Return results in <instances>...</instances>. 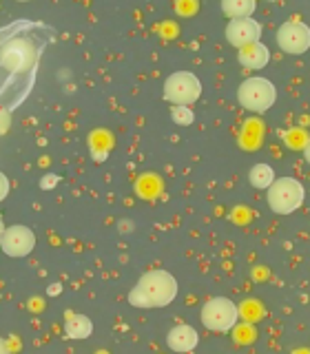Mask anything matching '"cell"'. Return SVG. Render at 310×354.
Instances as JSON below:
<instances>
[{
	"label": "cell",
	"mask_w": 310,
	"mask_h": 354,
	"mask_svg": "<svg viewBox=\"0 0 310 354\" xmlns=\"http://www.w3.org/2000/svg\"><path fill=\"white\" fill-rule=\"evenodd\" d=\"M177 297V279L169 270H149L144 272L138 283L131 288L129 304L133 308L151 310V308H166L173 304Z\"/></svg>",
	"instance_id": "1"
},
{
	"label": "cell",
	"mask_w": 310,
	"mask_h": 354,
	"mask_svg": "<svg viewBox=\"0 0 310 354\" xmlns=\"http://www.w3.org/2000/svg\"><path fill=\"white\" fill-rule=\"evenodd\" d=\"M306 188L295 177H280L268 188H266V199L273 213L277 215H291L304 204Z\"/></svg>",
	"instance_id": "2"
},
{
	"label": "cell",
	"mask_w": 310,
	"mask_h": 354,
	"mask_svg": "<svg viewBox=\"0 0 310 354\" xmlns=\"http://www.w3.org/2000/svg\"><path fill=\"white\" fill-rule=\"evenodd\" d=\"M237 100L246 111H253V113H266V111L275 104L277 88L271 80H266V77L253 75L239 84Z\"/></svg>",
	"instance_id": "3"
},
{
	"label": "cell",
	"mask_w": 310,
	"mask_h": 354,
	"mask_svg": "<svg viewBox=\"0 0 310 354\" xmlns=\"http://www.w3.org/2000/svg\"><path fill=\"white\" fill-rule=\"evenodd\" d=\"M199 319H202L204 328L210 332H230V328H235L237 319H239V310L230 299L213 297L202 306Z\"/></svg>",
	"instance_id": "4"
},
{
	"label": "cell",
	"mask_w": 310,
	"mask_h": 354,
	"mask_svg": "<svg viewBox=\"0 0 310 354\" xmlns=\"http://www.w3.org/2000/svg\"><path fill=\"white\" fill-rule=\"evenodd\" d=\"M199 95H202V82L191 71H177L171 73L164 82V100H169L171 104H195Z\"/></svg>",
	"instance_id": "5"
},
{
	"label": "cell",
	"mask_w": 310,
	"mask_h": 354,
	"mask_svg": "<svg viewBox=\"0 0 310 354\" xmlns=\"http://www.w3.org/2000/svg\"><path fill=\"white\" fill-rule=\"evenodd\" d=\"M277 47L284 53L291 55H302L310 49V27L306 22L299 20H288L277 29Z\"/></svg>",
	"instance_id": "6"
},
{
	"label": "cell",
	"mask_w": 310,
	"mask_h": 354,
	"mask_svg": "<svg viewBox=\"0 0 310 354\" xmlns=\"http://www.w3.org/2000/svg\"><path fill=\"white\" fill-rule=\"evenodd\" d=\"M36 248V235L29 226L14 224L5 228L3 237H0V250H3L7 257H27L31 250Z\"/></svg>",
	"instance_id": "7"
},
{
	"label": "cell",
	"mask_w": 310,
	"mask_h": 354,
	"mask_svg": "<svg viewBox=\"0 0 310 354\" xmlns=\"http://www.w3.org/2000/svg\"><path fill=\"white\" fill-rule=\"evenodd\" d=\"M262 36V25L253 18H232L226 25V40L232 47H246L250 42H257Z\"/></svg>",
	"instance_id": "8"
},
{
	"label": "cell",
	"mask_w": 310,
	"mask_h": 354,
	"mask_svg": "<svg viewBox=\"0 0 310 354\" xmlns=\"http://www.w3.org/2000/svg\"><path fill=\"white\" fill-rule=\"evenodd\" d=\"M199 343V335L193 326L188 324H180L169 330V335H166V346L173 352H191L197 348Z\"/></svg>",
	"instance_id": "9"
},
{
	"label": "cell",
	"mask_w": 310,
	"mask_h": 354,
	"mask_svg": "<svg viewBox=\"0 0 310 354\" xmlns=\"http://www.w3.org/2000/svg\"><path fill=\"white\" fill-rule=\"evenodd\" d=\"M237 60H239L241 66H246V69L257 71V69H264V66L268 64L271 51H268V47H266V44H262L257 40V42L246 44V47H241L239 53H237Z\"/></svg>",
	"instance_id": "10"
},
{
	"label": "cell",
	"mask_w": 310,
	"mask_h": 354,
	"mask_svg": "<svg viewBox=\"0 0 310 354\" xmlns=\"http://www.w3.org/2000/svg\"><path fill=\"white\" fill-rule=\"evenodd\" d=\"M64 335L66 339H75V341H82V339H89L93 335V324L91 319L86 315H75V313H69L64 319Z\"/></svg>",
	"instance_id": "11"
},
{
	"label": "cell",
	"mask_w": 310,
	"mask_h": 354,
	"mask_svg": "<svg viewBox=\"0 0 310 354\" xmlns=\"http://www.w3.org/2000/svg\"><path fill=\"white\" fill-rule=\"evenodd\" d=\"M257 9V0H221V11L232 18H250Z\"/></svg>",
	"instance_id": "12"
},
{
	"label": "cell",
	"mask_w": 310,
	"mask_h": 354,
	"mask_svg": "<svg viewBox=\"0 0 310 354\" xmlns=\"http://www.w3.org/2000/svg\"><path fill=\"white\" fill-rule=\"evenodd\" d=\"M275 180H277L275 171H273V166H268V164H255L253 169L248 171L250 186L259 188V191H266V188H268Z\"/></svg>",
	"instance_id": "13"
},
{
	"label": "cell",
	"mask_w": 310,
	"mask_h": 354,
	"mask_svg": "<svg viewBox=\"0 0 310 354\" xmlns=\"http://www.w3.org/2000/svg\"><path fill=\"white\" fill-rule=\"evenodd\" d=\"M29 60H31V55L27 51H22V47H18V44H11V47L5 49V53H3V64L11 71H18L22 66H27Z\"/></svg>",
	"instance_id": "14"
},
{
	"label": "cell",
	"mask_w": 310,
	"mask_h": 354,
	"mask_svg": "<svg viewBox=\"0 0 310 354\" xmlns=\"http://www.w3.org/2000/svg\"><path fill=\"white\" fill-rule=\"evenodd\" d=\"M171 118H173L175 124H180V127H191L193 120H195L191 106H182V104L171 106Z\"/></svg>",
	"instance_id": "15"
},
{
	"label": "cell",
	"mask_w": 310,
	"mask_h": 354,
	"mask_svg": "<svg viewBox=\"0 0 310 354\" xmlns=\"http://www.w3.org/2000/svg\"><path fill=\"white\" fill-rule=\"evenodd\" d=\"M9 124H11V115H9V111L0 106V136H3V133H7Z\"/></svg>",
	"instance_id": "16"
},
{
	"label": "cell",
	"mask_w": 310,
	"mask_h": 354,
	"mask_svg": "<svg viewBox=\"0 0 310 354\" xmlns=\"http://www.w3.org/2000/svg\"><path fill=\"white\" fill-rule=\"evenodd\" d=\"M58 182H60V177H58V175H44V180L40 182V188H44V191H49V188H53Z\"/></svg>",
	"instance_id": "17"
},
{
	"label": "cell",
	"mask_w": 310,
	"mask_h": 354,
	"mask_svg": "<svg viewBox=\"0 0 310 354\" xmlns=\"http://www.w3.org/2000/svg\"><path fill=\"white\" fill-rule=\"evenodd\" d=\"M9 195V180L5 173H0V202Z\"/></svg>",
	"instance_id": "18"
},
{
	"label": "cell",
	"mask_w": 310,
	"mask_h": 354,
	"mask_svg": "<svg viewBox=\"0 0 310 354\" xmlns=\"http://www.w3.org/2000/svg\"><path fill=\"white\" fill-rule=\"evenodd\" d=\"M60 290H62V286L60 283H55V286H49V295H60Z\"/></svg>",
	"instance_id": "19"
},
{
	"label": "cell",
	"mask_w": 310,
	"mask_h": 354,
	"mask_svg": "<svg viewBox=\"0 0 310 354\" xmlns=\"http://www.w3.org/2000/svg\"><path fill=\"white\" fill-rule=\"evenodd\" d=\"M304 160L310 164V140L306 142V147H304Z\"/></svg>",
	"instance_id": "20"
},
{
	"label": "cell",
	"mask_w": 310,
	"mask_h": 354,
	"mask_svg": "<svg viewBox=\"0 0 310 354\" xmlns=\"http://www.w3.org/2000/svg\"><path fill=\"white\" fill-rule=\"evenodd\" d=\"M5 228H7V226H5V221H3V217H0V237H3V232H5Z\"/></svg>",
	"instance_id": "21"
},
{
	"label": "cell",
	"mask_w": 310,
	"mask_h": 354,
	"mask_svg": "<svg viewBox=\"0 0 310 354\" xmlns=\"http://www.w3.org/2000/svg\"><path fill=\"white\" fill-rule=\"evenodd\" d=\"M0 352H7V343L5 341H0Z\"/></svg>",
	"instance_id": "22"
},
{
	"label": "cell",
	"mask_w": 310,
	"mask_h": 354,
	"mask_svg": "<svg viewBox=\"0 0 310 354\" xmlns=\"http://www.w3.org/2000/svg\"><path fill=\"white\" fill-rule=\"evenodd\" d=\"M16 3H29V0H16Z\"/></svg>",
	"instance_id": "23"
},
{
	"label": "cell",
	"mask_w": 310,
	"mask_h": 354,
	"mask_svg": "<svg viewBox=\"0 0 310 354\" xmlns=\"http://www.w3.org/2000/svg\"><path fill=\"white\" fill-rule=\"evenodd\" d=\"M268 3H280V0H268Z\"/></svg>",
	"instance_id": "24"
}]
</instances>
